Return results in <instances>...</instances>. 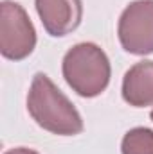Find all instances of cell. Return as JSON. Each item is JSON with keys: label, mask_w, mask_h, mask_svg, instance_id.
Returning a JSON list of instances; mask_svg holds the SVG:
<instances>
[{"label": "cell", "mask_w": 153, "mask_h": 154, "mask_svg": "<svg viewBox=\"0 0 153 154\" xmlns=\"http://www.w3.org/2000/svg\"><path fill=\"white\" fill-rule=\"evenodd\" d=\"M27 111L41 129L52 134L74 136L83 131L79 111L45 74L33 77L27 95Z\"/></svg>", "instance_id": "obj_1"}, {"label": "cell", "mask_w": 153, "mask_h": 154, "mask_svg": "<svg viewBox=\"0 0 153 154\" xmlns=\"http://www.w3.org/2000/svg\"><path fill=\"white\" fill-rule=\"evenodd\" d=\"M63 77L81 97H97L110 82L108 56L96 43H77L63 57Z\"/></svg>", "instance_id": "obj_2"}, {"label": "cell", "mask_w": 153, "mask_h": 154, "mask_svg": "<svg viewBox=\"0 0 153 154\" xmlns=\"http://www.w3.org/2000/svg\"><path fill=\"white\" fill-rule=\"evenodd\" d=\"M36 47V31L25 9L11 0L0 4V52L5 59L22 61Z\"/></svg>", "instance_id": "obj_3"}, {"label": "cell", "mask_w": 153, "mask_h": 154, "mask_svg": "<svg viewBox=\"0 0 153 154\" xmlns=\"http://www.w3.org/2000/svg\"><path fill=\"white\" fill-rule=\"evenodd\" d=\"M117 34L126 52L153 54V0L132 2L119 18Z\"/></svg>", "instance_id": "obj_4"}, {"label": "cell", "mask_w": 153, "mask_h": 154, "mask_svg": "<svg viewBox=\"0 0 153 154\" xmlns=\"http://www.w3.org/2000/svg\"><path fill=\"white\" fill-rule=\"evenodd\" d=\"M34 4L43 29L54 38L70 34L81 23V0H34Z\"/></svg>", "instance_id": "obj_5"}, {"label": "cell", "mask_w": 153, "mask_h": 154, "mask_svg": "<svg viewBox=\"0 0 153 154\" xmlns=\"http://www.w3.org/2000/svg\"><path fill=\"white\" fill-rule=\"evenodd\" d=\"M122 99L133 108L153 106V61L135 63L124 74Z\"/></svg>", "instance_id": "obj_6"}, {"label": "cell", "mask_w": 153, "mask_h": 154, "mask_svg": "<svg viewBox=\"0 0 153 154\" xmlns=\"http://www.w3.org/2000/svg\"><path fill=\"white\" fill-rule=\"evenodd\" d=\"M122 154H153V131L148 127L130 129L121 143Z\"/></svg>", "instance_id": "obj_7"}, {"label": "cell", "mask_w": 153, "mask_h": 154, "mask_svg": "<svg viewBox=\"0 0 153 154\" xmlns=\"http://www.w3.org/2000/svg\"><path fill=\"white\" fill-rule=\"evenodd\" d=\"M4 154H38V152L33 151V149H27V147H16V149H9V151H5Z\"/></svg>", "instance_id": "obj_8"}, {"label": "cell", "mask_w": 153, "mask_h": 154, "mask_svg": "<svg viewBox=\"0 0 153 154\" xmlns=\"http://www.w3.org/2000/svg\"><path fill=\"white\" fill-rule=\"evenodd\" d=\"M150 116H151V120H153V109H151V113H150Z\"/></svg>", "instance_id": "obj_9"}]
</instances>
